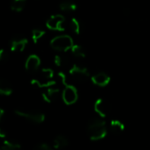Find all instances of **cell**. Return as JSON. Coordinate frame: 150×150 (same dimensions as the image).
Returning a JSON list of instances; mask_svg holds the SVG:
<instances>
[{
	"label": "cell",
	"mask_w": 150,
	"mask_h": 150,
	"mask_svg": "<svg viewBox=\"0 0 150 150\" xmlns=\"http://www.w3.org/2000/svg\"><path fill=\"white\" fill-rule=\"evenodd\" d=\"M68 145H69V141L63 135H58L53 141V148L55 150H61L62 149H65Z\"/></svg>",
	"instance_id": "cell-12"
},
{
	"label": "cell",
	"mask_w": 150,
	"mask_h": 150,
	"mask_svg": "<svg viewBox=\"0 0 150 150\" xmlns=\"http://www.w3.org/2000/svg\"><path fill=\"white\" fill-rule=\"evenodd\" d=\"M58 76H59V78L61 79V81H62V84H63L64 86H66V85H68V84H70V83H69V82H68V77H67V76H66L63 72L60 71V72L58 73Z\"/></svg>",
	"instance_id": "cell-23"
},
{
	"label": "cell",
	"mask_w": 150,
	"mask_h": 150,
	"mask_svg": "<svg viewBox=\"0 0 150 150\" xmlns=\"http://www.w3.org/2000/svg\"><path fill=\"white\" fill-rule=\"evenodd\" d=\"M77 8L76 4L72 0H62L60 3V9L65 12H70L76 11Z\"/></svg>",
	"instance_id": "cell-14"
},
{
	"label": "cell",
	"mask_w": 150,
	"mask_h": 150,
	"mask_svg": "<svg viewBox=\"0 0 150 150\" xmlns=\"http://www.w3.org/2000/svg\"><path fill=\"white\" fill-rule=\"evenodd\" d=\"M25 4H26V0H12L11 8L12 11L16 12H19L25 8Z\"/></svg>",
	"instance_id": "cell-17"
},
{
	"label": "cell",
	"mask_w": 150,
	"mask_h": 150,
	"mask_svg": "<svg viewBox=\"0 0 150 150\" xmlns=\"http://www.w3.org/2000/svg\"><path fill=\"white\" fill-rule=\"evenodd\" d=\"M69 26H70V29L72 30V32L76 34H79L80 32H81V25H80V22L78 21L77 18H72L71 20H70V23H69Z\"/></svg>",
	"instance_id": "cell-19"
},
{
	"label": "cell",
	"mask_w": 150,
	"mask_h": 150,
	"mask_svg": "<svg viewBox=\"0 0 150 150\" xmlns=\"http://www.w3.org/2000/svg\"><path fill=\"white\" fill-rule=\"evenodd\" d=\"M45 34V31L40 29H33L32 31V39L34 43H37Z\"/></svg>",
	"instance_id": "cell-20"
},
{
	"label": "cell",
	"mask_w": 150,
	"mask_h": 150,
	"mask_svg": "<svg viewBox=\"0 0 150 150\" xmlns=\"http://www.w3.org/2000/svg\"><path fill=\"white\" fill-rule=\"evenodd\" d=\"M62 98L63 102L68 105L75 104L78 99V92L76 88L72 84H68L64 86V90L62 93Z\"/></svg>",
	"instance_id": "cell-5"
},
{
	"label": "cell",
	"mask_w": 150,
	"mask_h": 150,
	"mask_svg": "<svg viewBox=\"0 0 150 150\" xmlns=\"http://www.w3.org/2000/svg\"><path fill=\"white\" fill-rule=\"evenodd\" d=\"M92 83L99 87H105L109 84L111 77L105 72H98L91 76Z\"/></svg>",
	"instance_id": "cell-10"
},
{
	"label": "cell",
	"mask_w": 150,
	"mask_h": 150,
	"mask_svg": "<svg viewBox=\"0 0 150 150\" xmlns=\"http://www.w3.org/2000/svg\"><path fill=\"white\" fill-rule=\"evenodd\" d=\"M4 117V109H0V120H2Z\"/></svg>",
	"instance_id": "cell-25"
},
{
	"label": "cell",
	"mask_w": 150,
	"mask_h": 150,
	"mask_svg": "<svg viewBox=\"0 0 150 150\" xmlns=\"http://www.w3.org/2000/svg\"><path fill=\"white\" fill-rule=\"evenodd\" d=\"M28 40L25 37L23 36H15L11 41V49L14 52H22L26 45Z\"/></svg>",
	"instance_id": "cell-8"
},
{
	"label": "cell",
	"mask_w": 150,
	"mask_h": 150,
	"mask_svg": "<svg viewBox=\"0 0 150 150\" xmlns=\"http://www.w3.org/2000/svg\"><path fill=\"white\" fill-rule=\"evenodd\" d=\"M1 150H21V146L16 142L5 140L1 148Z\"/></svg>",
	"instance_id": "cell-16"
},
{
	"label": "cell",
	"mask_w": 150,
	"mask_h": 150,
	"mask_svg": "<svg viewBox=\"0 0 150 150\" xmlns=\"http://www.w3.org/2000/svg\"><path fill=\"white\" fill-rule=\"evenodd\" d=\"M8 60V53L5 49L0 50V61L1 62H6Z\"/></svg>",
	"instance_id": "cell-24"
},
{
	"label": "cell",
	"mask_w": 150,
	"mask_h": 150,
	"mask_svg": "<svg viewBox=\"0 0 150 150\" xmlns=\"http://www.w3.org/2000/svg\"><path fill=\"white\" fill-rule=\"evenodd\" d=\"M0 93L4 96H10L12 93V86L6 79L0 81Z\"/></svg>",
	"instance_id": "cell-15"
},
{
	"label": "cell",
	"mask_w": 150,
	"mask_h": 150,
	"mask_svg": "<svg viewBox=\"0 0 150 150\" xmlns=\"http://www.w3.org/2000/svg\"><path fill=\"white\" fill-rule=\"evenodd\" d=\"M69 74L72 76V78L78 82V83H84L88 80L90 76V73L88 69L81 65L73 64L69 69Z\"/></svg>",
	"instance_id": "cell-4"
},
{
	"label": "cell",
	"mask_w": 150,
	"mask_h": 150,
	"mask_svg": "<svg viewBox=\"0 0 150 150\" xmlns=\"http://www.w3.org/2000/svg\"><path fill=\"white\" fill-rule=\"evenodd\" d=\"M70 50H71L73 55H75L78 58H84L85 57L84 49L80 45H74Z\"/></svg>",
	"instance_id": "cell-18"
},
{
	"label": "cell",
	"mask_w": 150,
	"mask_h": 150,
	"mask_svg": "<svg viewBox=\"0 0 150 150\" xmlns=\"http://www.w3.org/2000/svg\"><path fill=\"white\" fill-rule=\"evenodd\" d=\"M94 110L98 115L102 118H105L111 113L112 106L107 100L104 98H98L94 104Z\"/></svg>",
	"instance_id": "cell-6"
},
{
	"label": "cell",
	"mask_w": 150,
	"mask_h": 150,
	"mask_svg": "<svg viewBox=\"0 0 150 150\" xmlns=\"http://www.w3.org/2000/svg\"><path fill=\"white\" fill-rule=\"evenodd\" d=\"M14 113L20 118H23L25 120H27L36 124H40L45 120V115L42 112H36V111H26L22 109H17L15 110Z\"/></svg>",
	"instance_id": "cell-3"
},
{
	"label": "cell",
	"mask_w": 150,
	"mask_h": 150,
	"mask_svg": "<svg viewBox=\"0 0 150 150\" xmlns=\"http://www.w3.org/2000/svg\"><path fill=\"white\" fill-rule=\"evenodd\" d=\"M54 62V64L58 67H62V66L66 65L68 63V60L65 57H62L61 55H55Z\"/></svg>",
	"instance_id": "cell-21"
},
{
	"label": "cell",
	"mask_w": 150,
	"mask_h": 150,
	"mask_svg": "<svg viewBox=\"0 0 150 150\" xmlns=\"http://www.w3.org/2000/svg\"><path fill=\"white\" fill-rule=\"evenodd\" d=\"M65 22V18L62 14L52 15L46 22V25L48 29L54 31H63V23Z\"/></svg>",
	"instance_id": "cell-7"
},
{
	"label": "cell",
	"mask_w": 150,
	"mask_h": 150,
	"mask_svg": "<svg viewBox=\"0 0 150 150\" xmlns=\"http://www.w3.org/2000/svg\"><path fill=\"white\" fill-rule=\"evenodd\" d=\"M33 150H55L53 146H49L47 143H40L37 146H35V148L33 149Z\"/></svg>",
	"instance_id": "cell-22"
},
{
	"label": "cell",
	"mask_w": 150,
	"mask_h": 150,
	"mask_svg": "<svg viewBox=\"0 0 150 150\" xmlns=\"http://www.w3.org/2000/svg\"><path fill=\"white\" fill-rule=\"evenodd\" d=\"M60 94V90L58 88H55L54 86L46 88V91H44L41 93V97L44 101L47 103H52L55 99H57L58 96Z\"/></svg>",
	"instance_id": "cell-9"
},
{
	"label": "cell",
	"mask_w": 150,
	"mask_h": 150,
	"mask_svg": "<svg viewBox=\"0 0 150 150\" xmlns=\"http://www.w3.org/2000/svg\"><path fill=\"white\" fill-rule=\"evenodd\" d=\"M110 129L114 134H120L125 130V125L119 120H112L110 123Z\"/></svg>",
	"instance_id": "cell-13"
},
{
	"label": "cell",
	"mask_w": 150,
	"mask_h": 150,
	"mask_svg": "<svg viewBox=\"0 0 150 150\" xmlns=\"http://www.w3.org/2000/svg\"><path fill=\"white\" fill-rule=\"evenodd\" d=\"M87 134L91 141H99L104 139L107 134V127L105 122L101 119H94L88 124Z\"/></svg>",
	"instance_id": "cell-1"
},
{
	"label": "cell",
	"mask_w": 150,
	"mask_h": 150,
	"mask_svg": "<svg viewBox=\"0 0 150 150\" xmlns=\"http://www.w3.org/2000/svg\"><path fill=\"white\" fill-rule=\"evenodd\" d=\"M50 46L56 51L66 52L74 46L73 39L69 35H59L54 37L50 41Z\"/></svg>",
	"instance_id": "cell-2"
},
{
	"label": "cell",
	"mask_w": 150,
	"mask_h": 150,
	"mask_svg": "<svg viewBox=\"0 0 150 150\" xmlns=\"http://www.w3.org/2000/svg\"><path fill=\"white\" fill-rule=\"evenodd\" d=\"M40 65V59L39 58V56L35 54H32L26 59L25 67L27 71L34 72L39 69Z\"/></svg>",
	"instance_id": "cell-11"
},
{
	"label": "cell",
	"mask_w": 150,
	"mask_h": 150,
	"mask_svg": "<svg viewBox=\"0 0 150 150\" xmlns=\"http://www.w3.org/2000/svg\"><path fill=\"white\" fill-rule=\"evenodd\" d=\"M5 136H6V134L4 133V131L3 129H1L0 130V137L1 138H5Z\"/></svg>",
	"instance_id": "cell-26"
}]
</instances>
